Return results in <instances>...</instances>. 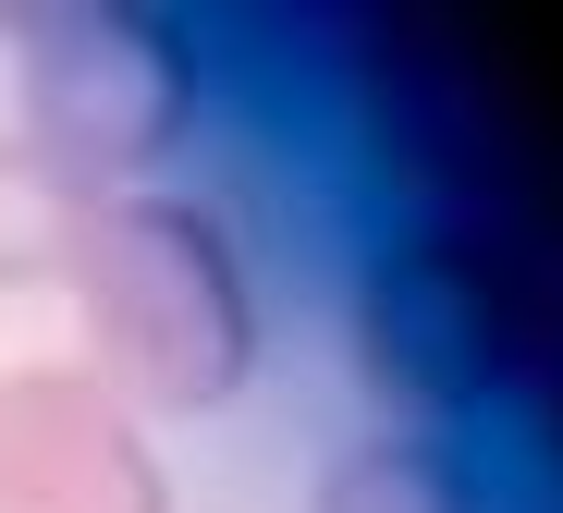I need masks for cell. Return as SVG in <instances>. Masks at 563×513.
Returning <instances> with one entry per match:
<instances>
[{"label":"cell","mask_w":563,"mask_h":513,"mask_svg":"<svg viewBox=\"0 0 563 513\" xmlns=\"http://www.w3.org/2000/svg\"><path fill=\"white\" fill-rule=\"evenodd\" d=\"M355 355L405 403H465L503 367V293L465 245H393L355 281Z\"/></svg>","instance_id":"1"}]
</instances>
